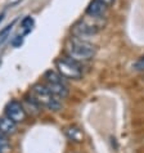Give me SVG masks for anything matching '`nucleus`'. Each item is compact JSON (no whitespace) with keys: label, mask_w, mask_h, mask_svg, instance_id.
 <instances>
[{"label":"nucleus","mask_w":144,"mask_h":153,"mask_svg":"<svg viewBox=\"0 0 144 153\" xmlns=\"http://www.w3.org/2000/svg\"><path fill=\"white\" fill-rule=\"evenodd\" d=\"M5 116H8L10 120H13L16 124H18V122H23L26 120V111H24L23 105L19 102L12 100L5 107Z\"/></svg>","instance_id":"39448f33"},{"label":"nucleus","mask_w":144,"mask_h":153,"mask_svg":"<svg viewBox=\"0 0 144 153\" xmlns=\"http://www.w3.org/2000/svg\"><path fill=\"white\" fill-rule=\"evenodd\" d=\"M96 48L88 40H82L79 37H72L66 45V54L67 57L73 61L82 63L88 62L95 57Z\"/></svg>","instance_id":"f257e3e1"},{"label":"nucleus","mask_w":144,"mask_h":153,"mask_svg":"<svg viewBox=\"0 0 144 153\" xmlns=\"http://www.w3.org/2000/svg\"><path fill=\"white\" fill-rule=\"evenodd\" d=\"M100 1L103 3V4H105V5H107V7H111L112 4L115 3V0H100Z\"/></svg>","instance_id":"dca6fc26"},{"label":"nucleus","mask_w":144,"mask_h":153,"mask_svg":"<svg viewBox=\"0 0 144 153\" xmlns=\"http://www.w3.org/2000/svg\"><path fill=\"white\" fill-rule=\"evenodd\" d=\"M57 72L66 80H80L82 77V71L80 68V63L71 58H61L56 62Z\"/></svg>","instance_id":"20e7f679"},{"label":"nucleus","mask_w":144,"mask_h":153,"mask_svg":"<svg viewBox=\"0 0 144 153\" xmlns=\"http://www.w3.org/2000/svg\"><path fill=\"white\" fill-rule=\"evenodd\" d=\"M45 86L58 98H62L63 99V98L68 97L70 90H68V86H67L66 82H46Z\"/></svg>","instance_id":"0eeeda50"},{"label":"nucleus","mask_w":144,"mask_h":153,"mask_svg":"<svg viewBox=\"0 0 144 153\" xmlns=\"http://www.w3.org/2000/svg\"><path fill=\"white\" fill-rule=\"evenodd\" d=\"M8 147H9V140H8L7 135L3 134V133H0V149L4 151Z\"/></svg>","instance_id":"ddd939ff"},{"label":"nucleus","mask_w":144,"mask_h":153,"mask_svg":"<svg viewBox=\"0 0 144 153\" xmlns=\"http://www.w3.org/2000/svg\"><path fill=\"white\" fill-rule=\"evenodd\" d=\"M33 23H35V21H33V18L30 17V16L24 17V18L22 19V27L24 30V33H28L30 31H31L32 27H33Z\"/></svg>","instance_id":"f8f14e48"},{"label":"nucleus","mask_w":144,"mask_h":153,"mask_svg":"<svg viewBox=\"0 0 144 153\" xmlns=\"http://www.w3.org/2000/svg\"><path fill=\"white\" fill-rule=\"evenodd\" d=\"M4 16H5V13H1V14H0V23H1V21L4 19Z\"/></svg>","instance_id":"f3484780"},{"label":"nucleus","mask_w":144,"mask_h":153,"mask_svg":"<svg viewBox=\"0 0 144 153\" xmlns=\"http://www.w3.org/2000/svg\"><path fill=\"white\" fill-rule=\"evenodd\" d=\"M14 25H16V19L13 21V22H10L8 26H5L1 30V31H0V45H1L3 42L8 39V36H9V33H10V31H12V28H13Z\"/></svg>","instance_id":"9b49d317"},{"label":"nucleus","mask_w":144,"mask_h":153,"mask_svg":"<svg viewBox=\"0 0 144 153\" xmlns=\"http://www.w3.org/2000/svg\"><path fill=\"white\" fill-rule=\"evenodd\" d=\"M105 21L103 17H91L88 16V18H84L79 21L77 23L72 27V32H73L75 37L86 40V37L98 35L102 28H104Z\"/></svg>","instance_id":"f03ea898"},{"label":"nucleus","mask_w":144,"mask_h":153,"mask_svg":"<svg viewBox=\"0 0 144 153\" xmlns=\"http://www.w3.org/2000/svg\"><path fill=\"white\" fill-rule=\"evenodd\" d=\"M65 134H66V137L68 138L70 140H72V142H76V143L82 142V139H84L82 131L80 130V127L75 126V125H71L68 127H66V129H65Z\"/></svg>","instance_id":"1a4fd4ad"},{"label":"nucleus","mask_w":144,"mask_h":153,"mask_svg":"<svg viewBox=\"0 0 144 153\" xmlns=\"http://www.w3.org/2000/svg\"><path fill=\"white\" fill-rule=\"evenodd\" d=\"M134 70H137V71H144V57L142 58H139L137 62L134 63Z\"/></svg>","instance_id":"4468645a"},{"label":"nucleus","mask_w":144,"mask_h":153,"mask_svg":"<svg viewBox=\"0 0 144 153\" xmlns=\"http://www.w3.org/2000/svg\"><path fill=\"white\" fill-rule=\"evenodd\" d=\"M16 130H17V124L13 120H10L8 116L0 117V133L5 135H10V134H14Z\"/></svg>","instance_id":"6e6552de"},{"label":"nucleus","mask_w":144,"mask_h":153,"mask_svg":"<svg viewBox=\"0 0 144 153\" xmlns=\"http://www.w3.org/2000/svg\"><path fill=\"white\" fill-rule=\"evenodd\" d=\"M107 5L103 4L100 0H93L86 8V16L91 17H103L105 10H107Z\"/></svg>","instance_id":"423d86ee"},{"label":"nucleus","mask_w":144,"mask_h":153,"mask_svg":"<svg viewBox=\"0 0 144 153\" xmlns=\"http://www.w3.org/2000/svg\"><path fill=\"white\" fill-rule=\"evenodd\" d=\"M31 97L41 107H45L49 111L57 112L62 108V104L58 100V97L54 95L45 85H40V84L33 85L31 89Z\"/></svg>","instance_id":"7ed1b4c3"},{"label":"nucleus","mask_w":144,"mask_h":153,"mask_svg":"<svg viewBox=\"0 0 144 153\" xmlns=\"http://www.w3.org/2000/svg\"><path fill=\"white\" fill-rule=\"evenodd\" d=\"M0 153H3V149H0Z\"/></svg>","instance_id":"a211bd4d"},{"label":"nucleus","mask_w":144,"mask_h":153,"mask_svg":"<svg viewBox=\"0 0 144 153\" xmlns=\"http://www.w3.org/2000/svg\"><path fill=\"white\" fill-rule=\"evenodd\" d=\"M23 42V36H16V39L12 41V45L13 46H19Z\"/></svg>","instance_id":"2eb2a0df"},{"label":"nucleus","mask_w":144,"mask_h":153,"mask_svg":"<svg viewBox=\"0 0 144 153\" xmlns=\"http://www.w3.org/2000/svg\"><path fill=\"white\" fill-rule=\"evenodd\" d=\"M45 80H46V82H66V79L63 76H61L58 72L52 71V70L45 74Z\"/></svg>","instance_id":"9d476101"}]
</instances>
